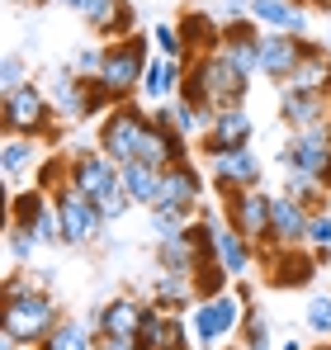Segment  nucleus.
<instances>
[{
  "instance_id": "nucleus-17",
  "label": "nucleus",
  "mask_w": 331,
  "mask_h": 350,
  "mask_svg": "<svg viewBox=\"0 0 331 350\" xmlns=\"http://www.w3.org/2000/svg\"><path fill=\"white\" fill-rule=\"evenodd\" d=\"M251 137H256V118L246 114V105H237V109H222V114L209 118V128H204V137L194 142L204 157H218V152H241V147H251Z\"/></svg>"
},
{
  "instance_id": "nucleus-13",
  "label": "nucleus",
  "mask_w": 331,
  "mask_h": 350,
  "mask_svg": "<svg viewBox=\"0 0 331 350\" xmlns=\"http://www.w3.org/2000/svg\"><path fill=\"white\" fill-rule=\"evenodd\" d=\"M199 218L209 223V237H213V256H218V265L232 275V280H241V275H251V265L261 260V251L246 241V237L237 232L227 218H218L209 204H199Z\"/></svg>"
},
{
  "instance_id": "nucleus-20",
  "label": "nucleus",
  "mask_w": 331,
  "mask_h": 350,
  "mask_svg": "<svg viewBox=\"0 0 331 350\" xmlns=\"http://www.w3.org/2000/svg\"><path fill=\"white\" fill-rule=\"evenodd\" d=\"M142 312H147V298H137V293H114L105 298L100 308H95V332L100 336H128V341H137L142 336Z\"/></svg>"
},
{
  "instance_id": "nucleus-25",
  "label": "nucleus",
  "mask_w": 331,
  "mask_h": 350,
  "mask_svg": "<svg viewBox=\"0 0 331 350\" xmlns=\"http://www.w3.org/2000/svg\"><path fill=\"white\" fill-rule=\"evenodd\" d=\"M279 123L289 133H308L331 123V100L322 95H298V90H279Z\"/></svg>"
},
{
  "instance_id": "nucleus-8",
  "label": "nucleus",
  "mask_w": 331,
  "mask_h": 350,
  "mask_svg": "<svg viewBox=\"0 0 331 350\" xmlns=\"http://www.w3.org/2000/svg\"><path fill=\"white\" fill-rule=\"evenodd\" d=\"M152 256H157V270H170V275H194V270H204V265L218 260V256H213V237H209V223H204V218H194L180 237H161Z\"/></svg>"
},
{
  "instance_id": "nucleus-2",
  "label": "nucleus",
  "mask_w": 331,
  "mask_h": 350,
  "mask_svg": "<svg viewBox=\"0 0 331 350\" xmlns=\"http://www.w3.org/2000/svg\"><path fill=\"white\" fill-rule=\"evenodd\" d=\"M251 95V76L227 57V53H209V57H194L185 66V85H180V100H189L194 109L213 118L222 109H237L246 105Z\"/></svg>"
},
{
  "instance_id": "nucleus-43",
  "label": "nucleus",
  "mask_w": 331,
  "mask_h": 350,
  "mask_svg": "<svg viewBox=\"0 0 331 350\" xmlns=\"http://www.w3.org/2000/svg\"><path fill=\"white\" fill-rule=\"evenodd\" d=\"M100 66H105V43H85V48L76 53V66H71V71H81V76H100Z\"/></svg>"
},
{
  "instance_id": "nucleus-10",
  "label": "nucleus",
  "mask_w": 331,
  "mask_h": 350,
  "mask_svg": "<svg viewBox=\"0 0 331 350\" xmlns=\"http://www.w3.org/2000/svg\"><path fill=\"white\" fill-rule=\"evenodd\" d=\"M222 218L246 237L256 251H265L270 246V218H275V194H265V189L222 194Z\"/></svg>"
},
{
  "instance_id": "nucleus-21",
  "label": "nucleus",
  "mask_w": 331,
  "mask_h": 350,
  "mask_svg": "<svg viewBox=\"0 0 331 350\" xmlns=\"http://www.w3.org/2000/svg\"><path fill=\"white\" fill-rule=\"evenodd\" d=\"M199 204H209V199H204V171L194 161H180V166L161 171V199H157V208L199 213Z\"/></svg>"
},
{
  "instance_id": "nucleus-35",
  "label": "nucleus",
  "mask_w": 331,
  "mask_h": 350,
  "mask_svg": "<svg viewBox=\"0 0 331 350\" xmlns=\"http://www.w3.org/2000/svg\"><path fill=\"white\" fill-rule=\"evenodd\" d=\"M241 350H270V322L261 317L256 303H246V317H241Z\"/></svg>"
},
{
  "instance_id": "nucleus-30",
  "label": "nucleus",
  "mask_w": 331,
  "mask_h": 350,
  "mask_svg": "<svg viewBox=\"0 0 331 350\" xmlns=\"http://www.w3.org/2000/svg\"><path fill=\"white\" fill-rule=\"evenodd\" d=\"M48 208H53V194H43L38 185L19 189V194H10V228H19V232H29L38 241V223L48 218Z\"/></svg>"
},
{
  "instance_id": "nucleus-49",
  "label": "nucleus",
  "mask_w": 331,
  "mask_h": 350,
  "mask_svg": "<svg viewBox=\"0 0 331 350\" xmlns=\"http://www.w3.org/2000/svg\"><path fill=\"white\" fill-rule=\"evenodd\" d=\"M57 5H66V10H85L90 0H57Z\"/></svg>"
},
{
  "instance_id": "nucleus-12",
  "label": "nucleus",
  "mask_w": 331,
  "mask_h": 350,
  "mask_svg": "<svg viewBox=\"0 0 331 350\" xmlns=\"http://www.w3.org/2000/svg\"><path fill=\"white\" fill-rule=\"evenodd\" d=\"M261 270L275 289H308L317 280V256L308 246H265L261 251Z\"/></svg>"
},
{
  "instance_id": "nucleus-5",
  "label": "nucleus",
  "mask_w": 331,
  "mask_h": 350,
  "mask_svg": "<svg viewBox=\"0 0 331 350\" xmlns=\"http://www.w3.org/2000/svg\"><path fill=\"white\" fill-rule=\"evenodd\" d=\"M48 90V100H53L57 118H71V123H85V118H105L114 109L109 90L95 81V76H81V71H71V66H62L53 71V81L43 85Z\"/></svg>"
},
{
  "instance_id": "nucleus-46",
  "label": "nucleus",
  "mask_w": 331,
  "mask_h": 350,
  "mask_svg": "<svg viewBox=\"0 0 331 350\" xmlns=\"http://www.w3.org/2000/svg\"><path fill=\"white\" fill-rule=\"evenodd\" d=\"M293 5H303V10H331V0H293Z\"/></svg>"
},
{
  "instance_id": "nucleus-9",
  "label": "nucleus",
  "mask_w": 331,
  "mask_h": 350,
  "mask_svg": "<svg viewBox=\"0 0 331 350\" xmlns=\"http://www.w3.org/2000/svg\"><path fill=\"white\" fill-rule=\"evenodd\" d=\"M241 317H246V303L237 298V289H227V293H218V298H204V303L189 308V332H194V341L204 350H213V346H222L227 336L241 332Z\"/></svg>"
},
{
  "instance_id": "nucleus-36",
  "label": "nucleus",
  "mask_w": 331,
  "mask_h": 350,
  "mask_svg": "<svg viewBox=\"0 0 331 350\" xmlns=\"http://www.w3.org/2000/svg\"><path fill=\"white\" fill-rule=\"evenodd\" d=\"M194 218H199V213H185V208H152V213H147V223H152L157 241H161V237H180Z\"/></svg>"
},
{
  "instance_id": "nucleus-37",
  "label": "nucleus",
  "mask_w": 331,
  "mask_h": 350,
  "mask_svg": "<svg viewBox=\"0 0 331 350\" xmlns=\"http://www.w3.org/2000/svg\"><path fill=\"white\" fill-rule=\"evenodd\" d=\"M152 48H157V57L189 62V53H185V38H180V29H175V24H152Z\"/></svg>"
},
{
  "instance_id": "nucleus-48",
  "label": "nucleus",
  "mask_w": 331,
  "mask_h": 350,
  "mask_svg": "<svg viewBox=\"0 0 331 350\" xmlns=\"http://www.w3.org/2000/svg\"><path fill=\"white\" fill-rule=\"evenodd\" d=\"M275 350H308V346H303L298 336H289V341H284V346H275Z\"/></svg>"
},
{
  "instance_id": "nucleus-19",
  "label": "nucleus",
  "mask_w": 331,
  "mask_h": 350,
  "mask_svg": "<svg viewBox=\"0 0 331 350\" xmlns=\"http://www.w3.org/2000/svg\"><path fill=\"white\" fill-rule=\"evenodd\" d=\"M137 161H147L152 171H170L180 161H189V137H180L175 128H166L161 118L152 114L142 128V142H137Z\"/></svg>"
},
{
  "instance_id": "nucleus-47",
  "label": "nucleus",
  "mask_w": 331,
  "mask_h": 350,
  "mask_svg": "<svg viewBox=\"0 0 331 350\" xmlns=\"http://www.w3.org/2000/svg\"><path fill=\"white\" fill-rule=\"evenodd\" d=\"M0 350H29V346H19L14 336H5V332H0Z\"/></svg>"
},
{
  "instance_id": "nucleus-32",
  "label": "nucleus",
  "mask_w": 331,
  "mask_h": 350,
  "mask_svg": "<svg viewBox=\"0 0 331 350\" xmlns=\"http://www.w3.org/2000/svg\"><path fill=\"white\" fill-rule=\"evenodd\" d=\"M152 303H161L170 312H189L194 303H199V293H194V275H170L161 270L157 280H152V293H147Z\"/></svg>"
},
{
  "instance_id": "nucleus-4",
  "label": "nucleus",
  "mask_w": 331,
  "mask_h": 350,
  "mask_svg": "<svg viewBox=\"0 0 331 350\" xmlns=\"http://www.w3.org/2000/svg\"><path fill=\"white\" fill-rule=\"evenodd\" d=\"M0 123H5V137H38V142H57V109L48 100L43 85H19L14 95H5L0 105Z\"/></svg>"
},
{
  "instance_id": "nucleus-42",
  "label": "nucleus",
  "mask_w": 331,
  "mask_h": 350,
  "mask_svg": "<svg viewBox=\"0 0 331 350\" xmlns=\"http://www.w3.org/2000/svg\"><path fill=\"white\" fill-rule=\"evenodd\" d=\"M308 332H317V336H331V293H317L313 303H308Z\"/></svg>"
},
{
  "instance_id": "nucleus-16",
  "label": "nucleus",
  "mask_w": 331,
  "mask_h": 350,
  "mask_svg": "<svg viewBox=\"0 0 331 350\" xmlns=\"http://www.w3.org/2000/svg\"><path fill=\"white\" fill-rule=\"evenodd\" d=\"M209 161V175H213V189L218 194H237V189H261L265 180V161L241 147V152H218V157H204Z\"/></svg>"
},
{
  "instance_id": "nucleus-14",
  "label": "nucleus",
  "mask_w": 331,
  "mask_h": 350,
  "mask_svg": "<svg viewBox=\"0 0 331 350\" xmlns=\"http://www.w3.org/2000/svg\"><path fill=\"white\" fill-rule=\"evenodd\" d=\"M284 175H308V180H322V171L331 166V123L322 128H308V133H293L289 147L279 152Z\"/></svg>"
},
{
  "instance_id": "nucleus-52",
  "label": "nucleus",
  "mask_w": 331,
  "mask_h": 350,
  "mask_svg": "<svg viewBox=\"0 0 331 350\" xmlns=\"http://www.w3.org/2000/svg\"><path fill=\"white\" fill-rule=\"evenodd\" d=\"M38 5H48V0H38Z\"/></svg>"
},
{
  "instance_id": "nucleus-45",
  "label": "nucleus",
  "mask_w": 331,
  "mask_h": 350,
  "mask_svg": "<svg viewBox=\"0 0 331 350\" xmlns=\"http://www.w3.org/2000/svg\"><path fill=\"white\" fill-rule=\"evenodd\" d=\"M95 350H147L142 341H128V336H100Z\"/></svg>"
},
{
  "instance_id": "nucleus-3",
  "label": "nucleus",
  "mask_w": 331,
  "mask_h": 350,
  "mask_svg": "<svg viewBox=\"0 0 331 350\" xmlns=\"http://www.w3.org/2000/svg\"><path fill=\"white\" fill-rule=\"evenodd\" d=\"M157 57V48L147 43V33H133L123 43H105V66H100V85L109 90L114 105H128L142 95V76H147V62Z\"/></svg>"
},
{
  "instance_id": "nucleus-34",
  "label": "nucleus",
  "mask_w": 331,
  "mask_h": 350,
  "mask_svg": "<svg viewBox=\"0 0 331 350\" xmlns=\"http://www.w3.org/2000/svg\"><path fill=\"white\" fill-rule=\"evenodd\" d=\"M284 194L289 199H298L308 213H322L327 208V189H322V180H308V175H284Z\"/></svg>"
},
{
  "instance_id": "nucleus-1",
  "label": "nucleus",
  "mask_w": 331,
  "mask_h": 350,
  "mask_svg": "<svg viewBox=\"0 0 331 350\" xmlns=\"http://www.w3.org/2000/svg\"><path fill=\"white\" fill-rule=\"evenodd\" d=\"M48 275L53 270H10L5 275V308H0V332L14 336L19 346H43L48 332L66 317L48 293Z\"/></svg>"
},
{
  "instance_id": "nucleus-50",
  "label": "nucleus",
  "mask_w": 331,
  "mask_h": 350,
  "mask_svg": "<svg viewBox=\"0 0 331 350\" xmlns=\"http://www.w3.org/2000/svg\"><path fill=\"white\" fill-rule=\"evenodd\" d=\"M322 189H327V194H331V166H327V171H322Z\"/></svg>"
},
{
  "instance_id": "nucleus-28",
  "label": "nucleus",
  "mask_w": 331,
  "mask_h": 350,
  "mask_svg": "<svg viewBox=\"0 0 331 350\" xmlns=\"http://www.w3.org/2000/svg\"><path fill=\"white\" fill-rule=\"evenodd\" d=\"M308 223L313 213L289 199V194H275V218H270V246H308Z\"/></svg>"
},
{
  "instance_id": "nucleus-31",
  "label": "nucleus",
  "mask_w": 331,
  "mask_h": 350,
  "mask_svg": "<svg viewBox=\"0 0 331 350\" xmlns=\"http://www.w3.org/2000/svg\"><path fill=\"white\" fill-rule=\"evenodd\" d=\"M123 175V194L137 204V208H157V199H161V171H152L147 161H128V166H118Z\"/></svg>"
},
{
  "instance_id": "nucleus-51",
  "label": "nucleus",
  "mask_w": 331,
  "mask_h": 350,
  "mask_svg": "<svg viewBox=\"0 0 331 350\" xmlns=\"http://www.w3.org/2000/svg\"><path fill=\"white\" fill-rule=\"evenodd\" d=\"M327 48H331V24H327Z\"/></svg>"
},
{
  "instance_id": "nucleus-26",
  "label": "nucleus",
  "mask_w": 331,
  "mask_h": 350,
  "mask_svg": "<svg viewBox=\"0 0 331 350\" xmlns=\"http://www.w3.org/2000/svg\"><path fill=\"white\" fill-rule=\"evenodd\" d=\"M251 19L265 33H289V38H308V10L293 0H251Z\"/></svg>"
},
{
  "instance_id": "nucleus-23",
  "label": "nucleus",
  "mask_w": 331,
  "mask_h": 350,
  "mask_svg": "<svg viewBox=\"0 0 331 350\" xmlns=\"http://www.w3.org/2000/svg\"><path fill=\"white\" fill-rule=\"evenodd\" d=\"M308 53V38H289V33H261V76L284 85L293 76V66Z\"/></svg>"
},
{
  "instance_id": "nucleus-41",
  "label": "nucleus",
  "mask_w": 331,
  "mask_h": 350,
  "mask_svg": "<svg viewBox=\"0 0 331 350\" xmlns=\"http://www.w3.org/2000/svg\"><path fill=\"white\" fill-rule=\"evenodd\" d=\"M34 237L19 232V228H5V256H10V265H24V260H34Z\"/></svg>"
},
{
  "instance_id": "nucleus-27",
  "label": "nucleus",
  "mask_w": 331,
  "mask_h": 350,
  "mask_svg": "<svg viewBox=\"0 0 331 350\" xmlns=\"http://www.w3.org/2000/svg\"><path fill=\"white\" fill-rule=\"evenodd\" d=\"M185 66L189 62H170V57H152L147 62V76H142V95L137 100H147V105H170V100H180V85H185Z\"/></svg>"
},
{
  "instance_id": "nucleus-44",
  "label": "nucleus",
  "mask_w": 331,
  "mask_h": 350,
  "mask_svg": "<svg viewBox=\"0 0 331 350\" xmlns=\"http://www.w3.org/2000/svg\"><path fill=\"white\" fill-rule=\"evenodd\" d=\"M128 208H137V204H133V199H128V194H123V189H118V194H114V199H105V204H100V213H105V218H109V223H118V218H123V213H128Z\"/></svg>"
},
{
  "instance_id": "nucleus-22",
  "label": "nucleus",
  "mask_w": 331,
  "mask_h": 350,
  "mask_svg": "<svg viewBox=\"0 0 331 350\" xmlns=\"http://www.w3.org/2000/svg\"><path fill=\"white\" fill-rule=\"evenodd\" d=\"M279 90H298V95H322V100H331V48L327 43H313L308 38L303 62L293 66V76Z\"/></svg>"
},
{
  "instance_id": "nucleus-7",
  "label": "nucleus",
  "mask_w": 331,
  "mask_h": 350,
  "mask_svg": "<svg viewBox=\"0 0 331 350\" xmlns=\"http://www.w3.org/2000/svg\"><path fill=\"white\" fill-rule=\"evenodd\" d=\"M53 208H57V223H62V246L85 251V246H95L105 237V228H109V218L100 213V204L85 199L76 185H66L62 194H53Z\"/></svg>"
},
{
  "instance_id": "nucleus-40",
  "label": "nucleus",
  "mask_w": 331,
  "mask_h": 350,
  "mask_svg": "<svg viewBox=\"0 0 331 350\" xmlns=\"http://www.w3.org/2000/svg\"><path fill=\"white\" fill-rule=\"evenodd\" d=\"M19 85H29V66H24L19 53H5V57H0V90L14 95Z\"/></svg>"
},
{
  "instance_id": "nucleus-24",
  "label": "nucleus",
  "mask_w": 331,
  "mask_h": 350,
  "mask_svg": "<svg viewBox=\"0 0 331 350\" xmlns=\"http://www.w3.org/2000/svg\"><path fill=\"white\" fill-rule=\"evenodd\" d=\"M175 29H180V38H185L189 62L209 57V53H218V48H222V19L213 14V10H185Z\"/></svg>"
},
{
  "instance_id": "nucleus-11",
  "label": "nucleus",
  "mask_w": 331,
  "mask_h": 350,
  "mask_svg": "<svg viewBox=\"0 0 331 350\" xmlns=\"http://www.w3.org/2000/svg\"><path fill=\"white\" fill-rule=\"evenodd\" d=\"M71 185L85 199L105 204L123 189V175H118V161H109L100 147H81V152H71Z\"/></svg>"
},
{
  "instance_id": "nucleus-29",
  "label": "nucleus",
  "mask_w": 331,
  "mask_h": 350,
  "mask_svg": "<svg viewBox=\"0 0 331 350\" xmlns=\"http://www.w3.org/2000/svg\"><path fill=\"white\" fill-rule=\"evenodd\" d=\"M48 157H43V142L38 137H5V147H0V171L10 185H19L29 171H38Z\"/></svg>"
},
{
  "instance_id": "nucleus-38",
  "label": "nucleus",
  "mask_w": 331,
  "mask_h": 350,
  "mask_svg": "<svg viewBox=\"0 0 331 350\" xmlns=\"http://www.w3.org/2000/svg\"><path fill=\"white\" fill-rule=\"evenodd\" d=\"M308 251L317 256V265H327L331 260V213H313V223H308Z\"/></svg>"
},
{
  "instance_id": "nucleus-39",
  "label": "nucleus",
  "mask_w": 331,
  "mask_h": 350,
  "mask_svg": "<svg viewBox=\"0 0 331 350\" xmlns=\"http://www.w3.org/2000/svg\"><path fill=\"white\" fill-rule=\"evenodd\" d=\"M227 280H232V275L222 270L218 260H213V265H204V270H194V293H199V303H204V298L227 293Z\"/></svg>"
},
{
  "instance_id": "nucleus-18",
  "label": "nucleus",
  "mask_w": 331,
  "mask_h": 350,
  "mask_svg": "<svg viewBox=\"0 0 331 350\" xmlns=\"http://www.w3.org/2000/svg\"><path fill=\"white\" fill-rule=\"evenodd\" d=\"M81 19H85V29L95 33V43H123V38L142 33L133 0H90V5L81 10Z\"/></svg>"
},
{
  "instance_id": "nucleus-33",
  "label": "nucleus",
  "mask_w": 331,
  "mask_h": 350,
  "mask_svg": "<svg viewBox=\"0 0 331 350\" xmlns=\"http://www.w3.org/2000/svg\"><path fill=\"white\" fill-rule=\"evenodd\" d=\"M100 341V332H95V322H85V317H62L53 332H48V341L34 350H95Z\"/></svg>"
},
{
  "instance_id": "nucleus-6",
  "label": "nucleus",
  "mask_w": 331,
  "mask_h": 350,
  "mask_svg": "<svg viewBox=\"0 0 331 350\" xmlns=\"http://www.w3.org/2000/svg\"><path fill=\"white\" fill-rule=\"evenodd\" d=\"M147 109L137 105V100H128V105H114L109 114L95 123V147L118 161V166H128V161H137V142H142V128H147Z\"/></svg>"
},
{
  "instance_id": "nucleus-15",
  "label": "nucleus",
  "mask_w": 331,
  "mask_h": 350,
  "mask_svg": "<svg viewBox=\"0 0 331 350\" xmlns=\"http://www.w3.org/2000/svg\"><path fill=\"white\" fill-rule=\"evenodd\" d=\"M147 350H194V332H189V312H170L161 303L147 298V312H142V336Z\"/></svg>"
}]
</instances>
